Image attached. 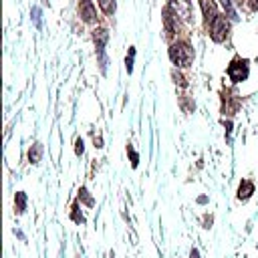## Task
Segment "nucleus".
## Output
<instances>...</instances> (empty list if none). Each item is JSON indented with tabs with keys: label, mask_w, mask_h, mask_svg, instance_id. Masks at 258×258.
Returning <instances> with one entry per match:
<instances>
[{
	"label": "nucleus",
	"mask_w": 258,
	"mask_h": 258,
	"mask_svg": "<svg viewBox=\"0 0 258 258\" xmlns=\"http://www.w3.org/2000/svg\"><path fill=\"white\" fill-rule=\"evenodd\" d=\"M97 2H99V6L103 8L105 14H113L115 12V0H97Z\"/></svg>",
	"instance_id": "obj_12"
},
{
	"label": "nucleus",
	"mask_w": 258,
	"mask_h": 258,
	"mask_svg": "<svg viewBox=\"0 0 258 258\" xmlns=\"http://www.w3.org/2000/svg\"><path fill=\"white\" fill-rule=\"evenodd\" d=\"M40 157H42V143H34V145L28 149V159H30L32 163H38Z\"/></svg>",
	"instance_id": "obj_10"
},
{
	"label": "nucleus",
	"mask_w": 258,
	"mask_h": 258,
	"mask_svg": "<svg viewBox=\"0 0 258 258\" xmlns=\"http://www.w3.org/2000/svg\"><path fill=\"white\" fill-rule=\"evenodd\" d=\"M133 56H135V48L131 46V48H129V54H127V58H125V67H127L129 73L133 71Z\"/></svg>",
	"instance_id": "obj_14"
},
{
	"label": "nucleus",
	"mask_w": 258,
	"mask_h": 258,
	"mask_svg": "<svg viewBox=\"0 0 258 258\" xmlns=\"http://www.w3.org/2000/svg\"><path fill=\"white\" fill-rule=\"evenodd\" d=\"M79 198H83V202H85L87 206H93V198H89V194H87V189H85V187H81V189H79Z\"/></svg>",
	"instance_id": "obj_17"
},
{
	"label": "nucleus",
	"mask_w": 258,
	"mask_h": 258,
	"mask_svg": "<svg viewBox=\"0 0 258 258\" xmlns=\"http://www.w3.org/2000/svg\"><path fill=\"white\" fill-rule=\"evenodd\" d=\"M248 73H250V67H248V60L244 58H234L230 64H228V77L232 83H242L248 79Z\"/></svg>",
	"instance_id": "obj_2"
},
{
	"label": "nucleus",
	"mask_w": 258,
	"mask_h": 258,
	"mask_svg": "<svg viewBox=\"0 0 258 258\" xmlns=\"http://www.w3.org/2000/svg\"><path fill=\"white\" fill-rule=\"evenodd\" d=\"M83 149H85V147H83V139H77V143H75V153H77V155H81V153H83Z\"/></svg>",
	"instance_id": "obj_19"
},
{
	"label": "nucleus",
	"mask_w": 258,
	"mask_h": 258,
	"mask_svg": "<svg viewBox=\"0 0 258 258\" xmlns=\"http://www.w3.org/2000/svg\"><path fill=\"white\" fill-rule=\"evenodd\" d=\"M169 58L175 67H189L194 62V48L187 42H173L169 46Z\"/></svg>",
	"instance_id": "obj_1"
},
{
	"label": "nucleus",
	"mask_w": 258,
	"mask_h": 258,
	"mask_svg": "<svg viewBox=\"0 0 258 258\" xmlns=\"http://www.w3.org/2000/svg\"><path fill=\"white\" fill-rule=\"evenodd\" d=\"M32 16H34L36 26H40V10H38V8H32Z\"/></svg>",
	"instance_id": "obj_20"
},
{
	"label": "nucleus",
	"mask_w": 258,
	"mask_h": 258,
	"mask_svg": "<svg viewBox=\"0 0 258 258\" xmlns=\"http://www.w3.org/2000/svg\"><path fill=\"white\" fill-rule=\"evenodd\" d=\"M71 218H73V220H75L77 224H83V222H85L83 214H79V206H77V204L73 206V214H71Z\"/></svg>",
	"instance_id": "obj_16"
},
{
	"label": "nucleus",
	"mask_w": 258,
	"mask_h": 258,
	"mask_svg": "<svg viewBox=\"0 0 258 258\" xmlns=\"http://www.w3.org/2000/svg\"><path fill=\"white\" fill-rule=\"evenodd\" d=\"M228 30H230V24H228L226 16H218L210 26V38L214 42H224L228 36Z\"/></svg>",
	"instance_id": "obj_3"
},
{
	"label": "nucleus",
	"mask_w": 258,
	"mask_h": 258,
	"mask_svg": "<svg viewBox=\"0 0 258 258\" xmlns=\"http://www.w3.org/2000/svg\"><path fill=\"white\" fill-rule=\"evenodd\" d=\"M198 202H200V204H206V202H208V198H206V196H202V198H198Z\"/></svg>",
	"instance_id": "obj_23"
},
{
	"label": "nucleus",
	"mask_w": 258,
	"mask_h": 258,
	"mask_svg": "<svg viewBox=\"0 0 258 258\" xmlns=\"http://www.w3.org/2000/svg\"><path fill=\"white\" fill-rule=\"evenodd\" d=\"M93 40H95V44H97V52H99V56H101V62H103V71H105V44H107V40H109V32L105 30V28H95L93 30Z\"/></svg>",
	"instance_id": "obj_5"
},
{
	"label": "nucleus",
	"mask_w": 258,
	"mask_h": 258,
	"mask_svg": "<svg viewBox=\"0 0 258 258\" xmlns=\"http://www.w3.org/2000/svg\"><path fill=\"white\" fill-rule=\"evenodd\" d=\"M171 77L175 79V83H177V85H181V87H185V79H183V77H181V75H179L177 71H173V73H171Z\"/></svg>",
	"instance_id": "obj_18"
},
{
	"label": "nucleus",
	"mask_w": 258,
	"mask_h": 258,
	"mask_svg": "<svg viewBox=\"0 0 258 258\" xmlns=\"http://www.w3.org/2000/svg\"><path fill=\"white\" fill-rule=\"evenodd\" d=\"M163 24H165L167 36H173L175 34V26H173V16H171V8L169 6L163 10Z\"/></svg>",
	"instance_id": "obj_8"
},
{
	"label": "nucleus",
	"mask_w": 258,
	"mask_h": 258,
	"mask_svg": "<svg viewBox=\"0 0 258 258\" xmlns=\"http://www.w3.org/2000/svg\"><path fill=\"white\" fill-rule=\"evenodd\" d=\"M202 10H204V18L206 22H214L218 18V12H216V4L212 0H202Z\"/></svg>",
	"instance_id": "obj_7"
},
{
	"label": "nucleus",
	"mask_w": 258,
	"mask_h": 258,
	"mask_svg": "<svg viewBox=\"0 0 258 258\" xmlns=\"http://www.w3.org/2000/svg\"><path fill=\"white\" fill-rule=\"evenodd\" d=\"M127 153H129V157H131V165H133V167H137V163H139V155H137V151L129 145V147H127Z\"/></svg>",
	"instance_id": "obj_15"
},
{
	"label": "nucleus",
	"mask_w": 258,
	"mask_h": 258,
	"mask_svg": "<svg viewBox=\"0 0 258 258\" xmlns=\"http://www.w3.org/2000/svg\"><path fill=\"white\" fill-rule=\"evenodd\" d=\"M220 4L224 6V10L228 12V16H230V18H238V16H236V10H234V6H232V2H230V0H220Z\"/></svg>",
	"instance_id": "obj_13"
},
{
	"label": "nucleus",
	"mask_w": 258,
	"mask_h": 258,
	"mask_svg": "<svg viewBox=\"0 0 258 258\" xmlns=\"http://www.w3.org/2000/svg\"><path fill=\"white\" fill-rule=\"evenodd\" d=\"M79 14L85 22H95L97 20V12L91 0H79Z\"/></svg>",
	"instance_id": "obj_6"
},
{
	"label": "nucleus",
	"mask_w": 258,
	"mask_h": 258,
	"mask_svg": "<svg viewBox=\"0 0 258 258\" xmlns=\"http://www.w3.org/2000/svg\"><path fill=\"white\" fill-rule=\"evenodd\" d=\"M252 194H254V183L248 181V179H244V181L240 183V187H238V198H240V200H248Z\"/></svg>",
	"instance_id": "obj_9"
},
{
	"label": "nucleus",
	"mask_w": 258,
	"mask_h": 258,
	"mask_svg": "<svg viewBox=\"0 0 258 258\" xmlns=\"http://www.w3.org/2000/svg\"><path fill=\"white\" fill-rule=\"evenodd\" d=\"M189 258H200V252L194 248V250H191V254H189Z\"/></svg>",
	"instance_id": "obj_22"
},
{
	"label": "nucleus",
	"mask_w": 258,
	"mask_h": 258,
	"mask_svg": "<svg viewBox=\"0 0 258 258\" xmlns=\"http://www.w3.org/2000/svg\"><path fill=\"white\" fill-rule=\"evenodd\" d=\"M14 204H16V212L18 214H22L26 210V196H24V191H18L14 196Z\"/></svg>",
	"instance_id": "obj_11"
},
{
	"label": "nucleus",
	"mask_w": 258,
	"mask_h": 258,
	"mask_svg": "<svg viewBox=\"0 0 258 258\" xmlns=\"http://www.w3.org/2000/svg\"><path fill=\"white\" fill-rule=\"evenodd\" d=\"M248 6L250 10H258V0H248Z\"/></svg>",
	"instance_id": "obj_21"
},
{
	"label": "nucleus",
	"mask_w": 258,
	"mask_h": 258,
	"mask_svg": "<svg viewBox=\"0 0 258 258\" xmlns=\"http://www.w3.org/2000/svg\"><path fill=\"white\" fill-rule=\"evenodd\" d=\"M169 8L185 22H191V2L189 0H169Z\"/></svg>",
	"instance_id": "obj_4"
}]
</instances>
